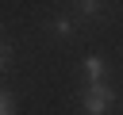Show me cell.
Segmentation results:
<instances>
[{
    "label": "cell",
    "mask_w": 123,
    "mask_h": 115,
    "mask_svg": "<svg viewBox=\"0 0 123 115\" xmlns=\"http://www.w3.org/2000/svg\"><path fill=\"white\" fill-rule=\"evenodd\" d=\"M111 100H115V92L108 80H88V88H85V111L88 115H104L111 107Z\"/></svg>",
    "instance_id": "6da1fadb"
},
{
    "label": "cell",
    "mask_w": 123,
    "mask_h": 115,
    "mask_svg": "<svg viewBox=\"0 0 123 115\" xmlns=\"http://www.w3.org/2000/svg\"><path fill=\"white\" fill-rule=\"evenodd\" d=\"M0 115H15V107H12V96H8V92H0Z\"/></svg>",
    "instance_id": "7a4b0ae2"
},
{
    "label": "cell",
    "mask_w": 123,
    "mask_h": 115,
    "mask_svg": "<svg viewBox=\"0 0 123 115\" xmlns=\"http://www.w3.org/2000/svg\"><path fill=\"white\" fill-rule=\"evenodd\" d=\"M0 65H4V50H0Z\"/></svg>",
    "instance_id": "3957f363"
}]
</instances>
